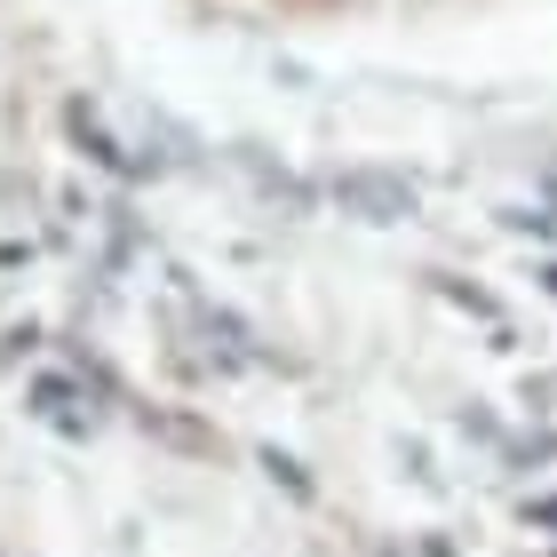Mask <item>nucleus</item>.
I'll list each match as a JSON object with an SVG mask.
<instances>
[{
	"label": "nucleus",
	"instance_id": "nucleus-1",
	"mask_svg": "<svg viewBox=\"0 0 557 557\" xmlns=\"http://www.w3.org/2000/svg\"><path fill=\"white\" fill-rule=\"evenodd\" d=\"M335 199L359 223H398V215H414V184L407 175H383V168H350L343 184H335Z\"/></svg>",
	"mask_w": 557,
	"mask_h": 557
}]
</instances>
